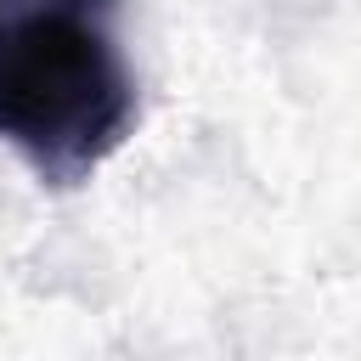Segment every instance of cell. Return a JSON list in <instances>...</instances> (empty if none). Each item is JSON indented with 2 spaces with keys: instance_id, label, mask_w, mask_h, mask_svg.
Listing matches in <instances>:
<instances>
[{
  "instance_id": "1",
  "label": "cell",
  "mask_w": 361,
  "mask_h": 361,
  "mask_svg": "<svg viewBox=\"0 0 361 361\" xmlns=\"http://www.w3.org/2000/svg\"><path fill=\"white\" fill-rule=\"evenodd\" d=\"M124 0H0V141L34 180L85 186L141 118Z\"/></svg>"
}]
</instances>
